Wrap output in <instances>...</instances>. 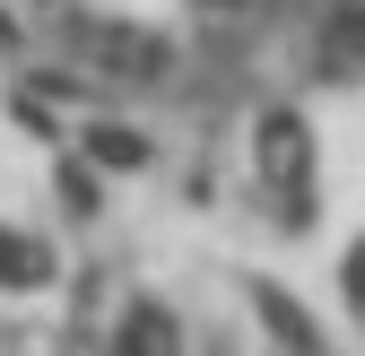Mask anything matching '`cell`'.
<instances>
[{
    "label": "cell",
    "mask_w": 365,
    "mask_h": 356,
    "mask_svg": "<svg viewBox=\"0 0 365 356\" xmlns=\"http://www.w3.org/2000/svg\"><path fill=\"white\" fill-rule=\"evenodd\" d=\"M313 78L322 87H356L365 78V0H339V9L313 26Z\"/></svg>",
    "instance_id": "7a4b0ae2"
},
{
    "label": "cell",
    "mask_w": 365,
    "mask_h": 356,
    "mask_svg": "<svg viewBox=\"0 0 365 356\" xmlns=\"http://www.w3.org/2000/svg\"><path fill=\"white\" fill-rule=\"evenodd\" d=\"M244 295L261 304V322H269V339H279L287 356H313V347H322V330H313V322H304V304H296V295H287L279 278H252Z\"/></svg>",
    "instance_id": "5b68a950"
},
{
    "label": "cell",
    "mask_w": 365,
    "mask_h": 356,
    "mask_svg": "<svg viewBox=\"0 0 365 356\" xmlns=\"http://www.w3.org/2000/svg\"><path fill=\"white\" fill-rule=\"evenodd\" d=\"M313 356H331V347H313Z\"/></svg>",
    "instance_id": "8fae6325"
},
{
    "label": "cell",
    "mask_w": 365,
    "mask_h": 356,
    "mask_svg": "<svg viewBox=\"0 0 365 356\" xmlns=\"http://www.w3.org/2000/svg\"><path fill=\"white\" fill-rule=\"evenodd\" d=\"M87 61H96V70H113V78H157V70H165V43H157L148 26L96 18V26H87Z\"/></svg>",
    "instance_id": "3957f363"
},
{
    "label": "cell",
    "mask_w": 365,
    "mask_h": 356,
    "mask_svg": "<svg viewBox=\"0 0 365 356\" xmlns=\"http://www.w3.org/2000/svg\"><path fill=\"white\" fill-rule=\"evenodd\" d=\"M192 9H244V0H192Z\"/></svg>",
    "instance_id": "30bf717a"
},
{
    "label": "cell",
    "mask_w": 365,
    "mask_h": 356,
    "mask_svg": "<svg viewBox=\"0 0 365 356\" xmlns=\"http://www.w3.org/2000/svg\"><path fill=\"white\" fill-rule=\"evenodd\" d=\"M43 278H53V252L26 244L18 226H0V295H26V287H43Z\"/></svg>",
    "instance_id": "8992f818"
},
{
    "label": "cell",
    "mask_w": 365,
    "mask_h": 356,
    "mask_svg": "<svg viewBox=\"0 0 365 356\" xmlns=\"http://www.w3.org/2000/svg\"><path fill=\"white\" fill-rule=\"evenodd\" d=\"M252 174L269 192H279V209L296 217H313V174H322V148H313V122L296 113V105H261V122H252Z\"/></svg>",
    "instance_id": "6da1fadb"
},
{
    "label": "cell",
    "mask_w": 365,
    "mask_h": 356,
    "mask_svg": "<svg viewBox=\"0 0 365 356\" xmlns=\"http://www.w3.org/2000/svg\"><path fill=\"white\" fill-rule=\"evenodd\" d=\"M339 295H348V313H365V235L339 252Z\"/></svg>",
    "instance_id": "9c48e42d"
},
{
    "label": "cell",
    "mask_w": 365,
    "mask_h": 356,
    "mask_svg": "<svg viewBox=\"0 0 365 356\" xmlns=\"http://www.w3.org/2000/svg\"><path fill=\"white\" fill-rule=\"evenodd\" d=\"M87 157H96L105 174H140V165H148V130H130V122H87Z\"/></svg>",
    "instance_id": "52a82bcc"
},
{
    "label": "cell",
    "mask_w": 365,
    "mask_h": 356,
    "mask_svg": "<svg viewBox=\"0 0 365 356\" xmlns=\"http://www.w3.org/2000/svg\"><path fill=\"white\" fill-rule=\"evenodd\" d=\"M61 209L70 217H96V174H87V165H61Z\"/></svg>",
    "instance_id": "ba28073f"
},
{
    "label": "cell",
    "mask_w": 365,
    "mask_h": 356,
    "mask_svg": "<svg viewBox=\"0 0 365 356\" xmlns=\"http://www.w3.org/2000/svg\"><path fill=\"white\" fill-rule=\"evenodd\" d=\"M105 356H182V322L165 313L157 295H130L122 322L105 330Z\"/></svg>",
    "instance_id": "277c9868"
}]
</instances>
